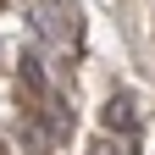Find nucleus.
Listing matches in <instances>:
<instances>
[{
  "instance_id": "1",
  "label": "nucleus",
  "mask_w": 155,
  "mask_h": 155,
  "mask_svg": "<svg viewBox=\"0 0 155 155\" xmlns=\"http://www.w3.org/2000/svg\"><path fill=\"white\" fill-rule=\"evenodd\" d=\"M100 122L116 133V127H122V133H133V100H127V94H111V100H105V116H100Z\"/></svg>"
},
{
  "instance_id": "2",
  "label": "nucleus",
  "mask_w": 155,
  "mask_h": 155,
  "mask_svg": "<svg viewBox=\"0 0 155 155\" xmlns=\"http://www.w3.org/2000/svg\"><path fill=\"white\" fill-rule=\"evenodd\" d=\"M17 139H22V150H28V155H45V150H50V127L22 122V133H17Z\"/></svg>"
},
{
  "instance_id": "3",
  "label": "nucleus",
  "mask_w": 155,
  "mask_h": 155,
  "mask_svg": "<svg viewBox=\"0 0 155 155\" xmlns=\"http://www.w3.org/2000/svg\"><path fill=\"white\" fill-rule=\"evenodd\" d=\"M89 155H127V144H111V139H100V144H89Z\"/></svg>"
},
{
  "instance_id": "4",
  "label": "nucleus",
  "mask_w": 155,
  "mask_h": 155,
  "mask_svg": "<svg viewBox=\"0 0 155 155\" xmlns=\"http://www.w3.org/2000/svg\"><path fill=\"white\" fill-rule=\"evenodd\" d=\"M0 155H6V150H0Z\"/></svg>"
}]
</instances>
